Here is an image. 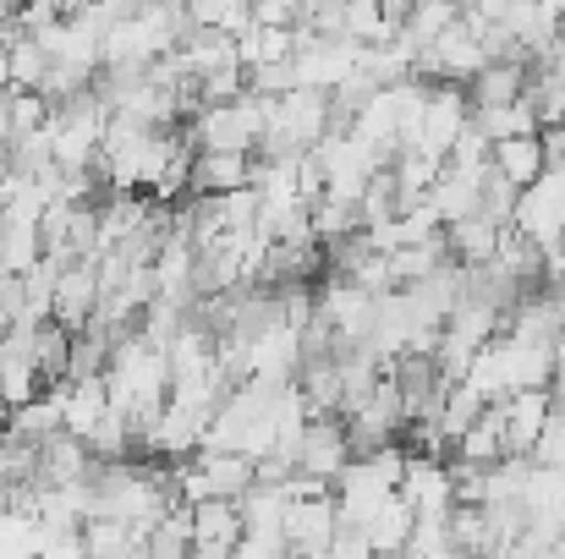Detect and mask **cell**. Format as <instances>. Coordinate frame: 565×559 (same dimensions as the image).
<instances>
[{"label": "cell", "mask_w": 565, "mask_h": 559, "mask_svg": "<svg viewBox=\"0 0 565 559\" xmlns=\"http://www.w3.org/2000/svg\"><path fill=\"white\" fill-rule=\"evenodd\" d=\"M242 533H247V522H242V505H236V499L209 494V499L192 505V549H203V555H231V549L242 544Z\"/></svg>", "instance_id": "cell-1"}, {"label": "cell", "mask_w": 565, "mask_h": 559, "mask_svg": "<svg viewBox=\"0 0 565 559\" xmlns=\"http://www.w3.org/2000/svg\"><path fill=\"white\" fill-rule=\"evenodd\" d=\"M231 186H253L247 149H198L192 154V192H231Z\"/></svg>", "instance_id": "cell-2"}, {"label": "cell", "mask_w": 565, "mask_h": 559, "mask_svg": "<svg viewBox=\"0 0 565 559\" xmlns=\"http://www.w3.org/2000/svg\"><path fill=\"white\" fill-rule=\"evenodd\" d=\"M450 455L467 461V466H494L500 455H511V444H505V406L489 400V411H483V417L450 444Z\"/></svg>", "instance_id": "cell-3"}, {"label": "cell", "mask_w": 565, "mask_h": 559, "mask_svg": "<svg viewBox=\"0 0 565 559\" xmlns=\"http://www.w3.org/2000/svg\"><path fill=\"white\" fill-rule=\"evenodd\" d=\"M445 230H450V252H461V264H494L500 236H505V225L494 214H483V208H472L467 219H456Z\"/></svg>", "instance_id": "cell-4"}, {"label": "cell", "mask_w": 565, "mask_h": 559, "mask_svg": "<svg viewBox=\"0 0 565 559\" xmlns=\"http://www.w3.org/2000/svg\"><path fill=\"white\" fill-rule=\"evenodd\" d=\"M472 105H511L527 94V61H489L478 77H467Z\"/></svg>", "instance_id": "cell-5"}, {"label": "cell", "mask_w": 565, "mask_h": 559, "mask_svg": "<svg viewBox=\"0 0 565 559\" xmlns=\"http://www.w3.org/2000/svg\"><path fill=\"white\" fill-rule=\"evenodd\" d=\"M494 165H500L516 186H533L544 171H550V160H544V138H539V132L500 138V143H494Z\"/></svg>", "instance_id": "cell-6"}, {"label": "cell", "mask_w": 565, "mask_h": 559, "mask_svg": "<svg viewBox=\"0 0 565 559\" xmlns=\"http://www.w3.org/2000/svg\"><path fill=\"white\" fill-rule=\"evenodd\" d=\"M6 50H11V83H17V88H44V77H50V61H55V55H50L33 33L11 39Z\"/></svg>", "instance_id": "cell-7"}, {"label": "cell", "mask_w": 565, "mask_h": 559, "mask_svg": "<svg viewBox=\"0 0 565 559\" xmlns=\"http://www.w3.org/2000/svg\"><path fill=\"white\" fill-rule=\"evenodd\" d=\"M533 461L565 466V400L561 395H555V411H550V422H544V433H539V444H533Z\"/></svg>", "instance_id": "cell-8"}, {"label": "cell", "mask_w": 565, "mask_h": 559, "mask_svg": "<svg viewBox=\"0 0 565 559\" xmlns=\"http://www.w3.org/2000/svg\"><path fill=\"white\" fill-rule=\"evenodd\" d=\"M539 138H544V160H550V165H565V116L561 121H544Z\"/></svg>", "instance_id": "cell-9"}, {"label": "cell", "mask_w": 565, "mask_h": 559, "mask_svg": "<svg viewBox=\"0 0 565 559\" xmlns=\"http://www.w3.org/2000/svg\"><path fill=\"white\" fill-rule=\"evenodd\" d=\"M6 88H11V50L0 44V94H6Z\"/></svg>", "instance_id": "cell-10"}, {"label": "cell", "mask_w": 565, "mask_h": 559, "mask_svg": "<svg viewBox=\"0 0 565 559\" xmlns=\"http://www.w3.org/2000/svg\"><path fill=\"white\" fill-rule=\"evenodd\" d=\"M0 143H11V116H6V105H0Z\"/></svg>", "instance_id": "cell-11"}, {"label": "cell", "mask_w": 565, "mask_h": 559, "mask_svg": "<svg viewBox=\"0 0 565 559\" xmlns=\"http://www.w3.org/2000/svg\"><path fill=\"white\" fill-rule=\"evenodd\" d=\"M561 39H565V17H561Z\"/></svg>", "instance_id": "cell-12"}]
</instances>
